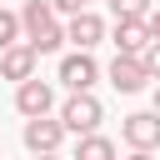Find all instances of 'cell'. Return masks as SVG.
I'll list each match as a JSON object with an SVG mask.
<instances>
[{"label":"cell","mask_w":160,"mask_h":160,"mask_svg":"<svg viewBox=\"0 0 160 160\" xmlns=\"http://www.w3.org/2000/svg\"><path fill=\"white\" fill-rule=\"evenodd\" d=\"M35 65H40V55L20 40L15 50H5L0 55V80H15V85H25V80H35Z\"/></svg>","instance_id":"obj_10"},{"label":"cell","mask_w":160,"mask_h":160,"mask_svg":"<svg viewBox=\"0 0 160 160\" xmlns=\"http://www.w3.org/2000/svg\"><path fill=\"white\" fill-rule=\"evenodd\" d=\"M120 140H125L130 150L155 155V150H160V115H155V110H135V115H125V120H120Z\"/></svg>","instance_id":"obj_5"},{"label":"cell","mask_w":160,"mask_h":160,"mask_svg":"<svg viewBox=\"0 0 160 160\" xmlns=\"http://www.w3.org/2000/svg\"><path fill=\"white\" fill-rule=\"evenodd\" d=\"M20 30H25L20 25V10H0V55L20 45Z\"/></svg>","instance_id":"obj_12"},{"label":"cell","mask_w":160,"mask_h":160,"mask_svg":"<svg viewBox=\"0 0 160 160\" xmlns=\"http://www.w3.org/2000/svg\"><path fill=\"white\" fill-rule=\"evenodd\" d=\"M35 160H65V155H35Z\"/></svg>","instance_id":"obj_19"},{"label":"cell","mask_w":160,"mask_h":160,"mask_svg":"<svg viewBox=\"0 0 160 160\" xmlns=\"http://www.w3.org/2000/svg\"><path fill=\"white\" fill-rule=\"evenodd\" d=\"M125 160H155V155H145V150H130V155H125Z\"/></svg>","instance_id":"obj_17"},{"label":"cell","mask_w":160,"mask_h":160,"mask_svg":"<svg viewBox=\"0 0 160 160\" xmlns=\"http://www.w3.org/2000/svg\"><path fill=\"white\" fill-rule=\"evenodd\" d=\"M110 45H115V55H145L150 45H155V35H150V20H115V30H110Z\"/></svg>","instance_id":"obj_8"},{"label":"cell","mask_w":160,"mask_h":160,"mask_svg":"<svg viewBox=\"0 0 160 160\" xmlns=\"http://www.w3.org/2000/svg\"><path fill=\"white\" fill-rule=\"evenodd\" d=\"M150 35H155V40H160V5H155V10H150Z\"/></svg>","instance_id":"obj_16"},{"label":"cell","mask_w":160,"mask_h":160,"mask_svg":"<svg viewBox=\"0 0 160 160\" xmlns=\"http://www.w3.org/2000/svg\"><path fill=\"white\" fill-rule=\"evenodd\" d=\"M140 60H145V70H150V80L160 85V40H155V45H150V50H145Z\"/></svg>","instance_id":"obj_15"},{"label":"cell","mask_w":160,"mask_h":160,"mask_svg":"<svg viewBox=\"0 0 160 160\" xmlns=\"http://www.w3.org/2000/svg\"><path fill=\"white\" fill-rule=\"evenodd\" d=\"M65 125H60V115H45V120H25V130H20V140H25V150L30 155H60V145H65Z\"/></svg>","instance_id":"obj_4"},{"label":"cell","mask_w":160,"mask_h":160,"mask_svg":"<svg viewBox=\"0 0 160 160\" xmlns=\"http://www.w3.org/2000/svg\"><path fill=\"white\" fill-rule=\"evenodd\" d=\"M150 110H155V115H160V85H155V105H150Z\"/></svg>","instance_id":"obj_18"},{"label":"cell","mask_w":160,"mask_h":160,"mask_svg":"<svg viewBox=\"0 0 160 160\" xmlns=\"http://www.w3.org/2000/svg\"><path fill=\"white\" fill-rule=\"evenodd\" d=\"M65 40H70L75 50H85V55H90V50L105 40V20H100L95 10H80L75 20H65Z\"/></svg>","instance_id":"obj_9"},{"label":"cell","mask_w":160,"mask_h":160,"mask_svg":"<svg viewBox=\"0 0 160 160\" xmlns=\"http://www.w3.org/2000/svg\"><path fill=\"white\" fill-rule=\"evenodd\" d=\"M15 110L25 115V120H45L50 110H55V85L50 80H25V85H15Z\"/></svg>","instance_id":"obj_6"},{"label":"cell","mask_w":160,"mask_h":160,"mask_svg":"<svg viewBox=\"0 0 160 160\" xmlns=\"http://www.w3.org/2000/svg\"><path fill=\"white\" fill-rule=\"evenodd\" d=\"M100 120H105V105H100L95 95H65V105H60V125H65L75 140L100 135Z\"/></svg>","instance_id":"obj_2"},{"label":"cell","mask_w":160,"mask_h":160,"mask_svg":"<svg viewBox=\"0 0 160 160\" xmlns=\"http://www.w3.org/2000/svg\"><path fill=\"white\" fill-rule=\"evenodd\" d=\"M85 5H90V0H85Z\"/></svg>","instance_id":"obj_20"},{"label":"cell","mask_w":160,"mask_h":160,"mask_svg":"<svg viewBox=\"0 0 160 160\" xmlns=\"http://www.w3.org/2000/svg\"><path fill=\"white\" fill-rule=\"evenodd\" d=\"M120 150H115V140L110 135H85V140H75V155L70 160H115Z\"/></svg>","instance_id":"obj_11"},{"label":"cell","mask_w":160,"mask_h":160,"mask_svg":"<svg viewBox=\"0 0 160 160\" xmlns=\"http://www.w3.org/2000/svg\"><path fill=\"white\" fill-rule=\"evenodd\" d=\"M20 25H25V45H30L35 55H55V50L65 45V25H60V15L50 10V0H25V5H20Z\"/></svg>","instance_id":"obj_1"},{"label":"cell","mask_w":160,"mask_h":160,"mask_svg":"<svg viewBox=\"0 0 160 160\" xmlns=\"http://www.w3.org/2000/svg\"><path fill=\"white\" fill-rule=\"evenodd\" d=\"M105 80H110L120 95H140V90L150 85V70H145V60H135V55H115V60L105 65Z\"/></svg>","instance_id":"obj_7"},{"label":"cell","mask_w":160,"mask_h":160,"mask_svg":"<svg viewBox=\"0 0 160 160\" xmlns=\"http://www.w3.org/2000/svg\"><path fill=\"white\" fill-rule=\"evenodd\" d=\"M50 10H55V15H70V20H75V15H80V10H90V5H85V0H50Z\"/></svg>","instance_id":"obj_14"},{"label":"cell","mask_w":160,"mask_h":160,"mask_svg":"<svg viewBox=\"0 0 160 160\" xmlns=\"http://www.w3.org/2000/svg\"><path fill=\"white\" fill-rule=\"evenodd\" d=\"M110 10H115V20H150L155 0H110Z\"/></svg>","instance_id":"obj_13"},{"label":"cell","mask_w":160,"mask_h":160,"mask_svg":"<svg viewBox=\"0 0 160 160\" xmlns=\"http://www.w3.org/2000/svg\"><path fill=\"white\" fill-rule=\"evenodd\" d=\"M55 80H60L70 95H90V90H95V80H100V65H95V55H85V50H70V55H60V70H55Z\"/></svg>","instance_id":"obj_3"}]
</instances>
